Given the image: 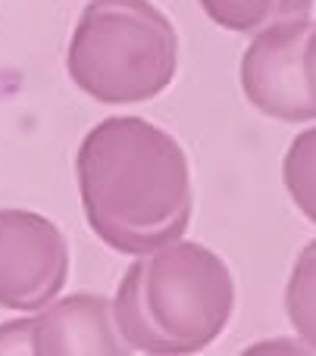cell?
Returning a JSON list of instances; mask_svg holds the SVG:
<instances>
[{"label": "cell", "mask_w": 316, "mask_h": 356, "mask_svg": "<svg viewBox=\"0 0 316 356\" xmlns=\"http://www.w3.org/2000/svg\"><path fill=\"white\" fill-rule=\"evenodd\" d=\"M310 29V16H292L254 31V41L242 56V91L263 116L279 122H316L301 69Z\"/></svg>", "instance_id": "5"}, {"label": "cell", "mask_w": 316, "mask_h": 356, "mask_svg": "<svg viewBox=\"0 0 316 356\" xmlns=\"http://www.w3.org/2000/svg\"><path fill=\"white\" fill-rule=\"evenodd\" d=\"M210 22L226 31L254 35L279 19L310 16L313 0H198Z\"/></svg>", "instance_id": "7"}, {"label": "cell", "mask_w": 316, "mask_h": 356, "mask_svg": "<svg viewBox=\"0 0 316 356\" xmlns=\"http://www.w3.org/2000/svg\"><path fill=\"white\" fill-rule=\"evenodd\" d=\"M285 313L301 344L316 350V238L294 259L285 288Z\"/></svg>", "instance_id": "8"}, {"label": "cell", "mask_w": 316, "mask_h": 356, "mask_svg": "<svg viewBox=\"0 0 316 356\" xmlns=\"http://www.w3.org/2000/svg\"><path fill=\"white\" fill-rule=\"evenodd\" d=\"M110 309L129 350L188 356L207 350L226 332L235 282L210 247L179 238L141 253L125 269Z\"/></svg>", "instance_id": "2"}, {"label": "cell", "mask_w": 316, "mask_h": 356, "mask_svg": "<svg viewBox=\"0 0 316 356\" xmlns=\"http://www.w3.org/2000/svg\"><path fill=\"white\" fill-rule=\"evenodd\" d=\"M301 69H304V88H307V97H310L313 110H316V22L310 29L304 41V54H301Z\"/></svg>", "instance_id": "10"}, {"label": "cell", "mask_w": 316, "mask_h": 356, "mask_svg": "<svg viewBox=\"0 0 316 356\" xmlns=\"http://www.w3.org/2000/svg\"><path fill=\"white\" fill-rule=\"evenodd\" d=\"M69 278V247L56 222L31 209H0V307L35 313Z\"/></svg>", "instance_id": "4"}, {"label": "cell", "mask_w": 316, "mask_h": 356, "mask_svg": "<svg viewBox=\"0 0 316 356\" xmlns=\"http://www.w3.org/2000/svg\"><path fill=\"white\" fill-rule=\"evenodd\" d=\"M282 181L294 207L316 225V125L304 129L292 141L282 160Z\"/></svg>", "instance_id": "9"}, {"label": "cell", "mask_w": 316, "mask_h": 356, "mask_svg": "<svg viewBox=\"0 0 316 356\" xmlns=\"http://www.w3.org/2000/svg\"><path fill=\"white\" fill-rule=\"evenodd\" d=\"M91 232L125 257L160 250L185 234L194 194L182 144L141 116L94 125L75 154Z\"/></svg>", "instance_id": "1"}, {"label": "cell", "mask_w": 316, "mask_h": 356, "mask_svg": "<svg viewBox=\"0 0 316 356\" xmlns=\"http://www.w3.org/2000/svg\"><path fill=\"white\" fill-rule=\"evenodd\" d=\"M179 66V35L150 0H91L66 54L75 88L97 104H144L163 94Z\"/></svg>", "instance_id": "3"}, {"label": "cell", "mask_w": 316, "mask_h": 356, "mask_svg": "<svg viewBox=\"0 0 316 356\" xmlns=\"http://www.w3.org/2000/svg\"><path fill=\"white\" fill-rule=\"evenodd\" d=\"M29 353L38 356H123L125 341L113 325V309L97 294H72L50 300L25 319Z\"/></svg>", "instance_id": "6"}]
</instances>
